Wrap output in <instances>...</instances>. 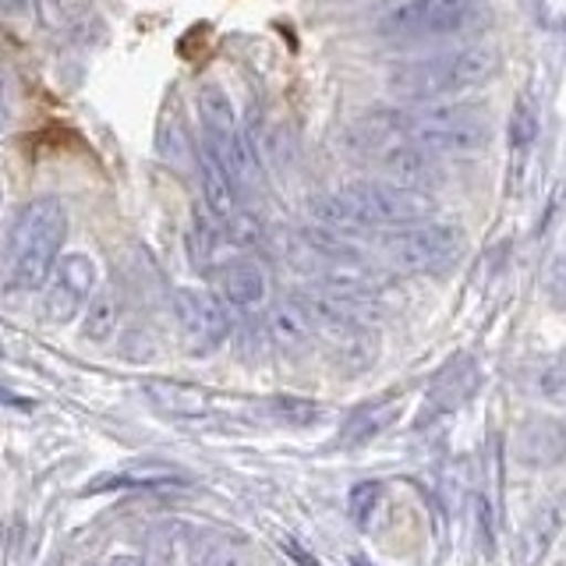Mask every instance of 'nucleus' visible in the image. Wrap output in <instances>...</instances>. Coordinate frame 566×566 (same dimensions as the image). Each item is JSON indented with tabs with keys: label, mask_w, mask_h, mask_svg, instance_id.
Returning <instances> with one entry per match:
<instances>
[{
	"label": "nucleus",
	"mask_w": 566,
	"mask_h": 566,
	"mask_svg": "<svg viewBox=\"0 0 566 566\" xmlns=\"http://www.w3.org/2000/svg\"><path fill=\"white\" fill-rule=\"evenodd\" d=\"M315 220L333 230H403L432 220L436 202L429 195L400 188L394 181H347L312 202Z\"/></svg>",
	"instance_id": "f257e3e1"
},
{
	"label": "nucleus",
	"mask_w": 566,
	"mask_h": 566,
	"mask_svg": "<svg viewBox=\"0 0 566 566\" xmlns=\"http://www.w3.org/2000/svg\"><path fill=\"white\" fill-rule=\"evenodd\" d=\"M347 138H350L347 146L354 153L368 159L371 167H379L386 174V181H394L400 188L429 195V188L442 181L439 156L415 146L403 128V114H389V111L365 114L361 120L350 124Z\"/></svg>",
	"instance_id": "f03ea898"
},
{
	"label": "nucleus",
	"mask_w": 566,
	"mask_h": 566,
	"mask_svg": "<svg viewBox=\"0 0 566 566\" xmlns=\"http://www.w3.org/2000/svg\"><path fill=\"white\" fill-rule=\"evenodd\" d=\"M67 241V209L53 195L22 206L8 241V283L14 291H43Z\"/></svg>",
	"instance_id": "7ed1b4c3"
},
{
	"label": "nucleus",
	"mask_w": 566,
	"mask_h": 566,
	"mask_svg": "<svg viewBox=\"0 0 566 566\" xmlns=\"http://www.w3.org/2000/svg\"><path fill=\"white\" fill-rule=\"evenodd\" d=\"M495 53L485 46L439 50L429 57L403 61L389 71V88L411 103H447L482 88L495 75Z\"/></svg>",
	"instance_id": "20e7f679"
},
{
	"label": "nucleus",
	"mask_w": 566,
	"mask_h": 566,
	"mask_svg": "<svg viewBox=\"0 0 566 566\" xmlns=\"http://www.w3.org/2000/svg\"><path fill=\"white\" fill-rule=\"evenodd\" d=\"M485 14V0H389L376 14V35L397 43L442 40L474 29Z\"/></svg>",
	"instance_id": "39448f33"
},
{
	"label": "nucleus",
	"mask_w": 566,
	"mask_h": 566,
	"mask_svg": "<svg viewBox=\"0 0 566 566\" xmlns=\"http://www.w3.org/2000/svg\"><path fill=\"white\" fill-rule=\"evenodd\" d=\"M403 128L415 146L432 156H478L492 142L489 114L471 103H432L403 114Z\"/></svg>",
	"instance_id": "423d86ee"
},
{
	"label": "nucleus",
	"mask_w": 566,
	"mask_h": 566,
	"mask_svg": "<svg viewBox=\"0 0 566 566\" xmlns=\"http://www.w3.org/2000/svg\"><path fill=\"white\" fill-rule=\"evenodd\" d=\"M195 106H199L202 120V146L220 159V167L234 177L238 188H252L259 181V156L241 128L230 96L217 82H206L195 96Z\"/></svg>",
	"instance_id": "0eeeda50"
},
{
	"label": "nucleus",
	"mask_w": 566,
	"mask_h": 566,
	"mask_svg": "<svg viewBox=\"0 0 566 566\" xmlns=\"http://www.w3.org/2000/svg\"><path fill=\"white\" fill-rule=\"evenodd\" d=\"M382 259L400 273L411 276H439L450 273L464 255V230L453 223L424 220L403 230H389L379 241Z\"/></svg>",
	"instance_id": "6e6552de"
},
{
	"label": "nucleus",
	"mask_w": 566,
	"mask_h": 566,
	"mask_svg": "<svg viewBox=\"0 0 566 566\" xmlns=\"http://www.w3.org/2000/svg\"><path fill=\"white\" fill-rule=\"evenodd\" d=\"M227 301L217 291H202V287H181L174 294V315H177V329H181L185 344L191 354H212L227 344L230 329H234V318H230Z\"/></svg>",
	"instance_id": "1a4fd4ad"
},
{
	"label": "nucleus",
	"mask_w": 566,
	"mask_h": 566,
	"mask_svg": "<svg viewBox=\"0 0 566 566\" xmlns=\"http://www.w3.org/2000/svg\"><path fill=\"white\" fill-rule=\"evenodd\" d=\"M96 262L85 252H64L43 291V318L50 326H67L82 318L85 305L96 294Z\"/></svg>",
	"instance_id": "9d476101"
},
{
	"label": "nucleus",
	"mask_w": 566,
	"mask_h": 566,
	"mask_svg": "<svg viewBox=\"0 0 566 566\" xmlns=\"http://www.w3.org/2000/svg\"><path fill=\"white\" fill-rule=\"evenodd\" d=\"M513 457L531 471L566 464V421L545 411L521 418L513 429Z\"/></svg>",
	"instance_id": "9b49d317"
},
{
	"label": "nucleus",
	"mask_w": 566,
	"mask_h": 566,
	"mask_svg": "<svg viewBox=\"0 0 566 566\" xmlns=\"http://www.w3.org/2000/svg\"><path fill=\"white\" fill-rule=\"evenodd\" d=\"M478 386H482V368H478V361L471 354H453V358L432 376L424 403H429L436 415H450L478 394Z\"/></svg>",
	"instance_id": "f8f14e48"
},
{
	"label": "nucleus",
	"mask_w": 566,
	"mask_h": 566,
	"mask_svg": "<svg viewBox=\"0 0 566 566\" xmlns=\"http://www.w3.org/2000/svg\"><path fill=\"white\" fill-rule=\"evenodd\" d=\"M212 291H217L230 308H259L270 294V276L255 259H227L212 270Z\"/></svg>",
	"instance_id": "ddd939ff"
},
{
	"label": "nucleus",
	"mask_w": 566,
	"mask_h": 566,
	"mask_svg": "<svg viewBox=\"0 0 566 566\" xmlns=\"http://www.w3.org/2000/svg\"><path fill=\"white\" fill-rule=\"evenodd\" d=\"M566 527V510L559 503H542L527 513L517 531V563L521 566H545Z\"/></svg>",
	"instance_id": "4468645a"
},
{
	"label": "nucleus",
	"mask_w": 566,
	"mask_h": 566,
	"mask_svg": "<svg viewBox=\"0 0 566 566\" xmlns=\"http://www.w3.org/2000/svg\"><path fill=\"white\" fill-rule=\"evenodd\" d=\"M195 167H199V188H202V202H206V212L212 220L220 223H230L241 217V206H238V185L234 177H230L220 159L212 156L206 146L199 149V156H195Z\"/></svg>",
	"instance_id": "2eb2a0df"
},
{
	"label": "nucleus",
	"mask_w": 566,
	"mask_h": 566,
	"mask_svg": "<svg viewBox=\"0 0 566 566\" xmlns=\"http://www.w3.org/2000/svg\"><path fill=\"white\" fill-rule=\"evenodd\" d=\"M265 333H270V340L280 347V350H305L308 344H315V326H312V315L308 308L301 305V297L294 301H280V305L270 308L265 315Z\"/></svg>",
	"instance_id": "dca6fc26"
},
{
	"label": "nucleus",
	"mask_w": 566,
	"mask_h": 566,
	"mask_svg": "<svg viewBox=\"0 0 566 566\" xmlns=\"http://www.w3.org/2000/svg\"><path fill=\"white\" fill-rule=\"evenodd\" d=\"M517 382L524 394L535 400H563L566 397V347L521 365Z\"/></svg>",
	"instance_id": "f3484780"
},
{
	"label": "nucleus",
	"mask_w": 566,
	"mask_h": 566,
	"mask_svg": "<svg viewBox=\"0 0 566 566\" xmlns=\"http://www.w3.org/2000/svg\"><path fill=\"white\" fill-rule=\"evenodd\" d=\"M185 482V474L177 468L167 464H156V460H146V464H135L128 471H117V474H103L96 478L88 492H111V489H164V485H177Z\"/></svg>",
	"instance_id": "a211bd4d"
},
{
	"label": "nucleus",
	"mask_w": 566,
	"mask_h": 566,
	"mask_svg": "<svg viewBox=\"0 0 566 566\" xmlns=\"http://www.w3.org/2000/svg\"><path fill=\"white\" fill-rule=\"evenodd\" d=\"M120 315H124L120 297L114 291H96L82 312V336L88 344H111L120 326Z\"/></svg>",
	"instance_id": "6ab92c4d"
},
{
	"label": "nucleus",
	"mask_w": 566,
	"mask_h": 566,
	"mask_svg": "<svg viewBox=\"0 0 566 566\" xmlns=\"http://www.w3.org/2000/svg\"><path fill=\"white\" fill-rule=\"evenodd\" d=\"M397 421V407L394 403H386V400H371V403H365V407H358L347 421H344V436H340V442H347V447H361V442H368V439H376V436H382L389 424Z\"/></svg>",
	"instance_id": "aec40b11"
},
{
	"label": "nucleus",
	"mask_w": 566,
	"mask_h": 566,
	"mask_svg": "<svg viewBox=\"0 0 566 566\" xmlns=\"http://www.w3.org/2000/svg\"><path fill=\"white\" fill-rule=\"evenodd\" d=\"M542 132V117H538V103L535 96H521L513 103V114H510V153L513 159H527V153L535 149Z\"/></svg>",
	"instance_id": "412c9836"
},
{
	"label": "nucleus",
	"mask_w": 566,
	"mask_h": 566,
	"mask_svg": "<svg viewBox=\"0 0 566 566\" xmlns=\"http://www.w3.org/2000/svg\"><path fill=\"white\" fill-rule=\"evenodd\" d=\"M149 394L156 397V403L164 411L177 415V418H202L209 415V397L202 389H191V386H174V382H156Z\"/></svg>",
	"instance_id": "4be33fe9"
},
{
	"label": "nucleus",
	"mask_w": 566,
	"mask_h": 566,
	"mask_svg": "<svg viewBox=\"0 0 566 566\" xmlns=\"http://www.w3.org/2000/svg\"><path fill=\"white\" fill-rule=\"evenodd\" d=\"M265 407H270V415L276 421L291 424V429H308V424L323 421V407L305 397H273Z\"/></svg>",
	"instance_id": "5701e85b"
},
{
	"label": "nucleus",
	"mask_w": 566,
	"mask_h": 566,
	"mask_svg": "<svg viewBox=\"0 0 566 566\" xmlns=\"http://www.w3.org/2000/svg\"><path fill=\"white\" fill-rule=\"evenodd\" d=\"M195 566H252L244 556V548L234 542H209L202 548H195Z\"/></svg>",
	"instance_id": "b1692460"
},
{
	"label": "nucleus",
	"mask_w": 566,
	"mask_h": 566,
	"mask_svg": "<svg viewBox=\"0 0 566 566\" xmlns=\"http://www.w3.org/2000/svg\"><path fill=\"white\" fill-rule=\"evenodd\" d=\"M379 500H382V482H358V485L350 489V495H347L350 517L358 521V524H365L371 513H376Z\"/></svg>",
	"instance_id": "393cba45"
},
{
	"label": "nucleus",
	"mask_w": 566,
	"mask_h": 566,
	"mask_svg": "<svg viewBox=\"0 0 566 566\" xmlns=\"http://www.w3.org/2000/svg\"><path fill=\"white\" fill-rule=\"evenodd\" d=\"M545 287H548V294H553V297L559 301V305H566V241H563V248L556 252L553 265H548Z\"/></svg>",
	"instance_id": "a878e982"
},
{
	"label": "nucleus",
	"mask_w": 566,
	"mask_h": 566,
	"mask_svg": "<svg viewBox=\"0 0 566 566\" xmlns=\"http://www.w3.org/2000/svg\"><path fill=\"white\" fill-rule=\"evenodd\" d=\"M99 566H149L142 556H135V553H114V556H106Z\"/></svg>",
	"instance_id": "bb28decb"
},
{
	"label": "nucleus",
	"mask_w": 566,
	"mask_h": 566,
	"mask_svg": "<svg viewBox=\"0 0 566 566\" xmlns=\"http://www.w3.org/2000/svg\"><path fill=\"white\" fill-rule=\"evenodd\" d=\"M4 4H8L11 11H25V4H29V0H4Z\"/></svg>",
	"instance_id": "cd10ccee"
}]
</instances>
